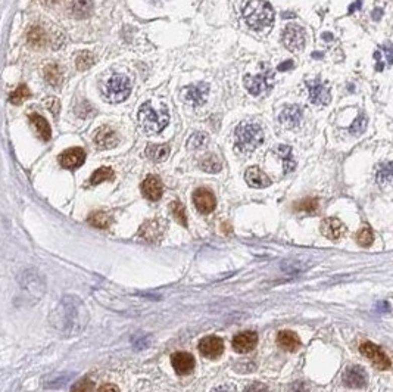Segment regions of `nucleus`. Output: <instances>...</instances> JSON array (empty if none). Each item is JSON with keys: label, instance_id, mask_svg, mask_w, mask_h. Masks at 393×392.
Here are the masks:
<instances>
[{"label": "nucleus", "instance_id": "nucleus-1", "mask_svg": "<svg viewBox=\"0 0 393 392\" xmlns=\"http://www.w3.org/2000/svg\"><path fill=\"white\" fill-rule=\"evenodd\" d=\"M89 323V311L78 296L65 295L50 314V324L65 336L78 335Z\"/></svg>", "mask_w": 393, "mask_h": 392}, {"label": "nucleus", "instance_id": "nucleus-2", "mask_svg": "<svg viewBox=\"0 0 393 392\" xmlns=\"http://www.w3.org/2000/svg\"><path fill=\"white\" fill-rule=\"evenodd\" d=\"M243 20L255 31H265L273 25L274 9L267 0H249L243 8Z\"/></svg>", "mask_w": 393, "mask_h": 392}, {"label": "nucleus", "instance_id": "nucleus-3", "mask_svg": "<svg viewBox=\"0 0 393 392\" xmlns=\"http://www.w3.org/2000/svg\"><path fill=\"white\" fill-rule=\"evenodd\" d=\"M138 124L143 128L144 133L147 135H156L159 132H162L168 122H170V112L167 109L165 105H162L161 108H155L150 102L144 103L140 106L138 109Z\"/></svg>", "mask_w": 393, "mask_h": 392}, {"label": "nucleus", "instance_id": "nucleus-4", "mask_svg": "<svg viewBox=\"0 0 393 392\" xmlns=\"http://www.w3.org/2000/svg\"><path fill=\"white\" fill-rule=\"evenodd\" d=\"M236 149L242 154H251L264 142V130L259 124L243 121L237 125Z\"/></svg>", "mask_w": 393, "mask_h": 392}, {"label": "nucleus", "instance_id": "nucleus-5", "mask_svg": "<svg viewBox=\"0 0 393 392\" xmlns=\"http://www.w3.org/2000/svg\"><path fill=\"white\" fill-rule=\"evenodd\" d=\"M274 71L268 63L262 65V70H261L259 74H256V76L246 74L245 79H243L245 87L254 96H262V95L270 93L271 89L274 87Z\"/></svg>", "mask_w": 393, "mask_h": 392}, {"label": "nucleus", "instance_id": "nucleus-6", "mask_svg": "<svg viewBox=\"0 0 393 392\" xmlns=\"http://www.w3.org/2000/svg\"><path fill=\"white\" fill-rule=\"evenodd\" d=\"M131 93V83L127 76L114 74L106 80L103 86V98L111 103H119L130 96Z\"/></svg>", "mask_w": 393, "mask_h": 392}, {"label": "nucleus", "instance_id": "nucleus-7", "mask_svg": "<svg viewBox=\"0 0 393 392\" xmlns=\"http://www.w3.org/2000/svg\"><path fill=\"white\" fill-rule=\"evenodd\" d=\"M209 95V84L205 81H200L196 84H190L181 89V98L184 103L190 106H202Z\"/></svg>", "mask_w": 393, "mask_h": 392}, {"label": "nucleus", "instance_id": "nucleus-8", "mask_svg": "<svg viewBox=\"0 0 393 392\" xmlns=\"http://www.w3.org/2000/svg\"><path fill=\"white\" fill-rule=\"evenodd\" d=\"M359 351L364 357H367L377 369H380V370H389L390 369V366H392L390 358L380 347H377L373 342H364L361 345Z\"/></svg>", "mask_w": 393, "mask_h": 392}, {"label": "nucleus", "instance_id": "nucleus-9", "mask_svg": "<svg viewBox=\"0 0 393 392\" xmlns=\"http://www.w3.org/2000/svg\"><path fill=\"white\" fill-rule=\"evenodd\" d=\"M283 44L290 52L297 53L305 46V31L296 24H289L283 31Z\"/></svg>", "mask_w": 393, "mask_h": 392}, {"label": "nucleus", "instance_id": "nucleus-10", "mask_svg": "<svg viewBox=\"0 0 393 392\" xmlns=\"http://www.w3.org/2000/svg\"><path fill=\"white\" fill-rule=\"evenodd\" d=\"M306 87L309 90V100L314 105H329L332 100V95H330V89L326 83H323L320 79L309 80L306 81Z\"/></svg>", "mask_w": 393, "mask_h": 392}, {"label": "nucleus", "instance_id": "nucleus-11", "mask_svg": "<svg viewBox=\"0 0 393 392\" xmlns=\"http://www.w3.org/2000/svg\"><path fill=\"white\" fill-rule=\"evenodd\" d=\"M193 204L200 214H209L215 210L216 199L209 189L199 187L193 193Z\"/></svg>", "mask_w": 393, "mask_h": 392}, {"label": "nucleus", "instance_id": "nucleus-12", "mask_svg": "<svg viewBox=\"0 0 393 392\" xmlns=\"http://www.w3.org/2000/svg\"><path fill=\"white\" fill-rule=\"evenodd\" d=\"M165 232V221L153 218V220H147L146 223L141 224L140 230H138V237L147 240V242H156L159 240Z\"/></svg>", "mask_w": 393, "mask_h": 392}, {"label": "nucleus", "instance_id": "nucleus-13", "mask_svg": "<svg viewBox=\"0 0 393 392\" xmlns=\"http://www.w3.org/2000/svg\"><path fill=\"white\" fill-rule=\"evenodd\" d=\"M199 351L203 357L215 360L224 353V342L218 336H206L199 342Z\"/></svg>", "mask_w": 393, "mask_h": 392}, {"label": "nucleus", "instance_id": "nucleus-14", "mask_svg": "<svg viewBox=\"0 0 393 392\" xmlns=\"http://www.w3.org/2000/svg\"><path fill=\"white\" fill-rule=\"evenodd\" d=\"M59 164L66 170H75L80 168L86 161V152L83 148H71L63 151L59 155Z\"/></svg>", "mask_w": 393, "mask_h": 392}, {"label": "nucleus", "instance_id": "nucleus-15", "mask_svg": "<svg viewBox=\"0 0 393 392\" xmlns=\"http://www.w3.org/2000/svg\"><path fill=\"white\" fill-rule=\"evenodd\" d=\"M320 227H321L323 236H326L330 240H337V239H340V237H343V236L346 235V226L339 218H334V217L324 218L321 221Z\"/></svg>", "mask_w": 393, "mask_h": 392}, {"label": "nucleus", "instance_id": "nucleus-16", "mask_svg": "<svg viewBox=\"0 0 393 392\" xmlns=\"http://www.w3.org/2000/svg\"><path fill=\"white\" fill-rule=\"evenodd\" d=\"M141 193L149 201H159L164 193V184L158 176H147L141 183Z\"/></svg>", "mask_w": 393, "mask_h": 392}, {"label": "nucleus", "instance_id": "nucleus-17", "mask_svg": "<svg viewBox=\"0 0 393 392\" xmlns=\"http://www.w3.org/2000/svg\"><path fill=\"white\" fill-rule=\"evenodd\" d=\"M171 364L173 369L176 370L180 376H187L193 372L195 369V357L189 353H176L171 357Z\"/></svg>", "mask_w": 393, "mask_h": 392}, {"label": "nucleus", "instance_id": "nucleus-18", "mask_svg": "<svg viewBox=\"0 0 393 392\" xmlns=\"http://www.w3.org/2000/svg\"><path fill=\"white\" fill-rule=\"evenodd\" d=\"M343 383L348 388H364L367 385V373L359 366H351L343 372Z\"/></svg>", "mask_w": 393, "mask_h": 392}, {"label": "nucleus", "instance_id": "nucleus-19", "mask_svg": "<svg viewBox=\"0 0 393 392\" xmlns=\"http://www.w3.org/2000/svg\"><path fill=\"white\" fill-rule=\"evenodd\" d=\"M233 348L234 351L239 354H246L251 353L258 344V335L252 331H246L242 334H237L233 338Z\"/></svg>", "mask_w": 393, "mask_h": 392}, {"label": "nucleus", "instance_id": "nucleus-20", "mask_svg": "<svg viewBox=\"0 0 393 392\" xmlns=\"http://www.w3.org/2000/svg\"><path fill=\"white\" fill-rule=\"evenodd\" d=\"M302 114H303L302 108H299L297 105H290L281 111V114L278 117L280 124L289 130H295L302 121Z\"/></svg>", "mask_w": 393, "mask_h": 392}, {"label": "nucleus", "instance_id": "nucleus-21", "mask_svg": "<svg viewBox=\"0 0 393 392\" xmlns=\"http://www.w3.org/2000/svg\"><path fill=\"white\" fill-rule=\"evenodd\" d=\"M118 135L115 133L114 128H111L108 125L100 127L98 133L95 135V143L99 149H112L118 145Z\"/></svg>", "mask_w": 393, "mask_h": 392}, {"label": "nucleus", "instance_id": "nucleus-22", "mask_svg": "<svg viewBox=\"0 0 393 392\" xmlns=\"http://www.w3.org/2000/svg\"><path fill=\"white\" fill-rule=\"evenodd\" d=\"M245 180L251 187H255V189H264L271 184V178L259 167H249L245 173Z\"/></svg>", "mask_w": 393, "mask_h": 392}, {"label": "nucleus", "instance_id": "nucleus-23", "mask_svg": "<svg viewBox=\"0 0 393 392\" xmlns=\"http://www.w3.org/2000/svg\"><path fill=\"white\" fill-rule=\"evenodd\" d=\"M277 344L280 345L281 350L289 351V353H295L300 347V339L292 331H281L280 334L277 335Z\"/></svg>", "mask_w": 393, "mask_h": 392}, {"label": "nucleus", "instance_id": "nucleus-24", "mask_svg": "<svg viewBox=\"0 0 393 392\" xmlns=\"http://www.w3.org/2000/svg\"><path fill=\"white\" fill-rule=\"evenodd\" d=\"M274 152L278 157L281 158V161H283V170H284L286 174L295 170L296 162L295 159H293V154H292V148H290V146H287V145H278L274 149Z\"/></svg>", "mask_w": 393, "mask_h": 392}, {"label": "nucleus", "instance_id": "nucleus-25", "mask_svg": "<svg viewBox=\"0 0 393 392\" xmlns=\"http://www.w3.org/2000/svg\"><path fill=\"white\" fill-rule=\"evenodd\" d=\"M30 121H31L33 125L36 127V132H37L39 138L41 139L43 142H49L50 138H52V130H50L49 122L41 117V115H39V114H31V115H30Z\"/></svg>", "mask_w": 393, "mask_h": 392}, {"label": "nucleus", "instance_id": "nucleus-26", "mask_svg": "<svg viewBox=\"0 0 393 392\" xmlns=\"http://www.w3.org/2000/svg\"><path fill=\"white\" fill-rule=\"evenodd\" d=\"M170 145L168 143H164V145H149L146 148V157L149 159H152L153 162H161V161H165L168 155H170Z\"/></svg>", "mask_w": 393, "mask_h": 392}, {"label": "nucleus", "instance_id": "nucleus-27", "mask_svg": "<svg viewBox=\"0 0 393 392\" xmlns=\"http://www.w3.org/2000/svg\"><path fill=\"white\" fill-rule=\"evenodd\" d=\"M93 9H95L93 0H74L72 3V15L80 20L90 17Z\"/></svg>", "mask_w": 393, "mask_h": 392}, {"label": "nucleus", "instance_id": "nucleus-28", "mask_svg": "<svg viewBox=\"0 0 393 392\" xmlns=\"http://www.w3.org/2000/svg\"><path fill=\"white\" fill-rule=\"evenodd\" d=\"M44 79L46 81L53 86V87H58L60 86L62 80H63V73H62V68H60L58 63H49L44 67Z\"/></svg>", "mask_w": 393, "mask_h": 392}, {"label": "nucleus", "instance_id": "nucleus-29", "mask_svg": "<svg viewBox=\"0 0 393 392\" xmlns=\"http://www.w3.org/2000/svg\"><path fill=\"white\" fill-rule=\"evenodd\" d=\"M27 40L31 46L34 47H43L47 44V34L46 31L41 28V27H31L30 31H28V36H27Z\"/></svg>", "mask_w": 393, "mask_h": 392}, {"label": "nucleus", "instance_id": "nucleus-30", "mask_svg": "<svg viewBox=\"0 0 393 392\" xmlns=\"http://www.w3.org/2000/svg\"><path fill=\"white\" fill-rule=\"evenodd\" d=\"M87 221L93 226V227H98V229H108L112 223V217L109 216L108 213L105 211H96V213H92Z\"/></svg>", "mask_w": 393, "mask_h": 392}, {"label": "nucleus", "instance_id": "nucleus-31", "mask_svg": "<svg viewBox=\"0 0 393 392\" xmlns=\"http://www.w3.org/2000/svg\"><path fill=\"white\" fill-rule=\"evenodd\" d=\"M392 176H393V168H392V162H384L380 165L378 171H377V183L381 186V187H387L390 186L392 183Z\"/></svg>", "mask_w": 393, "mask_h": 392}, {"label": "nucleus", "instance_id": "nucleus-32", "mask_svg": "<svg viewBox=\"0 0 393 392\" xmlns=\"http://www.w3.org/2000/svg\"><path fill=\"white\" fill-rule=\"evenodd\" d=\"M199 167H200L203 171H206V173H212V174H214V173L221 171V161H219L214 154H211V155H206V157L200 159Z\"/></svg>", "mask_w": 393, "mask_h": 392}, {"label": "nucleus", "instance_id": "nucleus-33", "mask_svg": "<svg viewBox=\"0 0 393 392\" xmlns=\"http://www.w3.org/2000/svg\"><path fill=\"white\" fill-rule=\"evenodd\" d=\"M318 199L317 198H305L300 202L295 204V211H300V213H306V214H312L318 210Z\"/></svg>", "mask_w": 393, "mask_h": 392}, {"label": "nucleus", "instance_id": "nucleus-34", "mask_svg": "<svg viewBox=\"0 0 393 392\" xmlns=\"http://www.w3.org/2000/svg\"><path fill=\"white\" fill-rule=\"evenodd\" d=\"M114 178V171H112V168H109V167H100L99 170H96L92 177H90V184H93V186H96L99 183H103V181H106V180H112Z\"/></svg>", "mask_w": 393, "mask_h": 392}, {"label": "nucleus", "instance_id": "nucleus-35", "mask_svg": "<svg viewBox=\"0 0 393 392\" xmlns=\"http://www.w3.org/2000/svg\"><path fill=\"white\" fill-rule=\"evenodd\" d=\"M170 210H171L173 217L177 220L178 224H181L183 227H187V216H186V208H184V205H183L181 202H178V201H174V202H171Z\"/></svg>", "mask_w": 393, "mask_h": 392}, {"label": "nucleus", "instance_id": "nucleus-36", "mask_svg": "<svg viewBox=\"0 0 393 392\" xmlns=\"http://www.w3.org/2000/svg\"><path fill=\"white\" fill-rule=\"evenodd\" d=\"M208 140H209V136L206 135V133H203V132H196V133H193L189 140H187V148L189 149H200V148H203L206 143H208Z\"/></svg>", "mask_w": 393, "mask_h": 392}, {"label": "nucleus", "instance_id": "nucleus-37", "mask_svg": "<svg viewBox=\"0 0 393 392\" xmlns=\"http://www.w3.org/2000/svg\"><path fill=\"white\" fill-rule=\"evenodd\" d=\"M95 60H96V59H95V55H93V53L84 50V52H80L78 53V56L75 59V65H77V68H78L80 71H86V70H89L90 67H93Z\"/></svg>", "mask_w": 393, "mask_h": 392}, {"label": "nucleus", "instance_id": "nucleus-38", "mask_svg": "<svg viewBox=\"0 0 393 392\" xmlns=\"http://www.w3.org/2000/svg\"><path fill=\"white\" fill-rule=\"evenodd\" d=\"M31 96V92H30V89L27 87V86H24V84H21L18 86L12 93H11V98L9 100L14 103V105H21L24 100H27V99Z\"/></svg>", "mask_w": 393, "mask_h": 392}, {"label": "nucleus", "instance_id": "nucleus-39", "mask_svg": "<svg viewBox=\"0 0 393 392\" xmlns=\"http://www.w3.org/2000/svg\"><path fill=\"white\" fill-rule=\"evenodd\" d=\"M373 240L374 233L368 226H364V227L356 233V242H358L361 246H370V245L373 243Z\"/></svg>", "mask_w": 393, "mask_h": 392}, {"label": "nucleus", "instance_id": "nucleus-40", "mask_svg": "<svg viewBox=\"0 0 393 392\" xmlns=\"http://www.w3.org/2000/svg\"><path fill=\"white\" fill-rule=\"evenodd\" d=\"M367 124H368V119H367V117H365V114H359L358 117L355 118L354 124L349 127V132H351L354 136H359L361 133L365 132Z\"/></svg>", "mask_w": 393, "mask_h": 392}, {"label": "nucleus", "instance_id": "nucleus-41", "mask_svg": "<svg viewBox=\"0 0 393 392\" xmlns=\"http://www.w3.org/2000/svg\"><path fill=\"white\" fill-rule=\"evenodd\" d=\"M93 389H95V382L90 380L89 377H83L74 383L71 392H93Z\"/></svg>", "mask_w": 393, "mask_h": 392}, {"label": "nucleus", "instance_id": "nucleus-42", "mask_svg": "<svg viewBox=\"0 0 393 392\" xmlns=\"http://www.w3.org/2000/svg\"><path fill=\"white\" fill-rule=\"evenodd\" d=\"M44 103H46V108L53 114V115H58L60 111V103L59 100L56 98H49L44 100Z\"/></svg>", "mask_w": 393, "mask_h": 392}, {"label": "nucleus", "instance_id": "nucleus-43", "mask_svg": "<svg viewBox=\"0 0 393 392\" xmlns=\"http://www.w3.org/2000/svg\"><path fill=\"white\" fill-rule=\"evenodd\" d=\"M245 392H268V388H267V385H264L261 382H254L245 389Z\"/></svg>", "mask_w": 393, "mask_h": 392}, {"label": "nucleus", "instance_id": "nucleus-44", "mask_svg": "<svg viewBox=\"0 0 393 392\" xmlns=\"http://www.w3.org/2000/svg\"><path fill=\"white\" fill-rule=\"evenodd\" d=\"M211 392H237V389L236 386L231 385V383H224V385H219V386L214 388Z\"/></svg>", "mask_w": 393, "mask_h": 392}, {"label": "nucleus", "instance_id": "nucleus-45", "mask_svg": "<svg viewBox=\"0 0 393 392\" xmlns=\"http://www.w3.org/2000/svg\"><path fill=\"white\" fill-rule=\"evenodd\" d=\"M98 392H119V388L117 385H112V383H106L103 386L99 388Z\"/></svg>", "mask_w": 393, "mask_h": 392}, {"label": "nucleus", "instance_id": "nucleus-46", "mask_svg": "<svg viewBox=\"0 0 393 392\" xmlns=\"http://www.w3.org/2000/svg\"><path fill=\"white\" fill-rule=\"evenodd\" d=\"M292 68H293V60H284L277 67L278 71H287V70H292Z\"/></svg>", "mask_w": 393, "mask_h": 392}, {"label": "nucleus", "instance_id": "nucleus-47", "mask_svg": "<svg viewBox=\"0 0 393 392\" xmlns=\"http://www.w3.org/2000/svg\"><path fill=\"white\" fill-rule=\"evenodd\" d=\"M292 392H309V389L306 388L305 383L299 382V383H295V385L292 386Z\"/></svg>", "mask_w": 393, "mask_h": 392}, {"label": "nucleus", "instance_id": "nucleus-48", "mask_svg": "<svg viewBox=\"0 0 393 392\" xmlns=\"http://www.w3.org/2000/svg\"><path fill=\"white\" fill-rule=\"evenodd\" d=\"M47 3H55V2H58V0H46Z\"/></svg>", "mask_w": 393, "mask_h": 392}]
</instances>
